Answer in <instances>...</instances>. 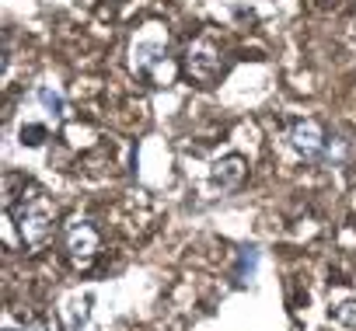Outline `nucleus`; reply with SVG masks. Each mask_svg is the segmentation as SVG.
Returning <instances> with one entry per match:
<instances>
[{
    "mask_svg": "<svg viewBox=\"0 0 356 331\" xmlns=\"http://www.w3.org/2000/svg\"><path fill=\"white\" fill-rule=\"evenodd\" d=\"M133 70L136 74H143V77H154L157 74V67L164 63V46L161 42H136L133 46Z\"/></svg>",
    "mask_w": 356,
    "mask_h": 331,
    "instance_id": "3",
    "label": "nucleus"
},
{
    "mask_svg": "<svg viewBox=\"0 0 356 331\" xmlns=\"http://www.w3.org/2000/svg\"><path fill=\"white\" fill-rule=\"evenodd\" d=\"M39 101L53 112V115H63V101H60V94L56 91H49V87H39Z\"/></svg>",
    "mask_w": 356,
    "mask_h": 331,
    "instance_id": "7",
    "label": "nucleus"
},
{
    "mask_svg": "<svg viewBox=\"0 0 356 331\" xmlns=\"http://www.w3.org/2000/svg\"><path fill=\"white\" fill-rule=\"evenodd\" d=\"M245 175V160L241 157H227L224 164H217V182L220 185H238Z\"/></svg>",
    "mask_w": 356,
    "mask_h": 331,
    "instance_id": "6",
    "label": "nucleus"
},
{
    "mask_svg": "<svg viewBox=\"0 0 356 331\" xmlns=\"http://www.w3.org/2000/svg\"><path fill=\"white\" fill-rule=\"evenodd\" d=\"M217 70H220V56L213 49H207V42H200V46L189 49V74L196 80H213Z\"/></svg>",
    "mask_w": 356,
    "mask_h": 331,
    "instance_id": "4",
    "label": "nucleus"
},
{
    "mask_svg": "<svg viewBox=\"0 0 356 331\" xmlns=\"http://www.w3.org/2000/svg\"><path fill=\"white\" fill-rule=\"evenodd\" d=\"M293 146H297L304 157H318L321 146H325V133H321V126H318L314 119L300 122V126L293 129Z\"/></svg>",
    "mask_w": 356,
    "mask_h": 331,
    "instance_id": "5",
    "label": "nucleus"
},
{
    "mask_svg": "<svg viewBox=\"0 0 356 331\" xmlns=\"http://www.w3.org/2000/svg\"><path fill=\"white\" fill-rule=\"evenodd\" d=\"M67 248H70L74 262L81 265V262H88V258L95 255V248H98V234H95L84 220H74L70 230H67Z\"/></svg>",
    "mask_w": 356,
    "mask_h": 331,
    "instance_id": "2",
    "label": "nucleus"
},
{
    "mask_svg": "<svg viewBox=\"0 0 356 331\" xmlns=\"http://www.w3.org/2000/svg\"><path fill=\"white\" fill-rule=\"evenodd\" d=\"M15 217H18V227H22L25 244L42 248V244L53 237V206H49L42 196H29V199L15 210Z\"/></svg>",
    "mask_w": 356,
    "mask_h": 331,
    "instance_id": "1",
    "label": "nucleus"
},
{
    "mask_svg": "<svg viewBox=\"0 0 356 331\" xmlns=\"http://www.w3.org/2000/svg\"><path fill=\"white\" fill-rule=\"evenodd\" d=\"M42 136H46L42 126H29V129H22V139H25V143H42Z\"/></svg>",
    "mask_w": 356,
    "mask_h": 331,
    "instance_id": "8",
    "label": "nucleus"
}]
</instances>
